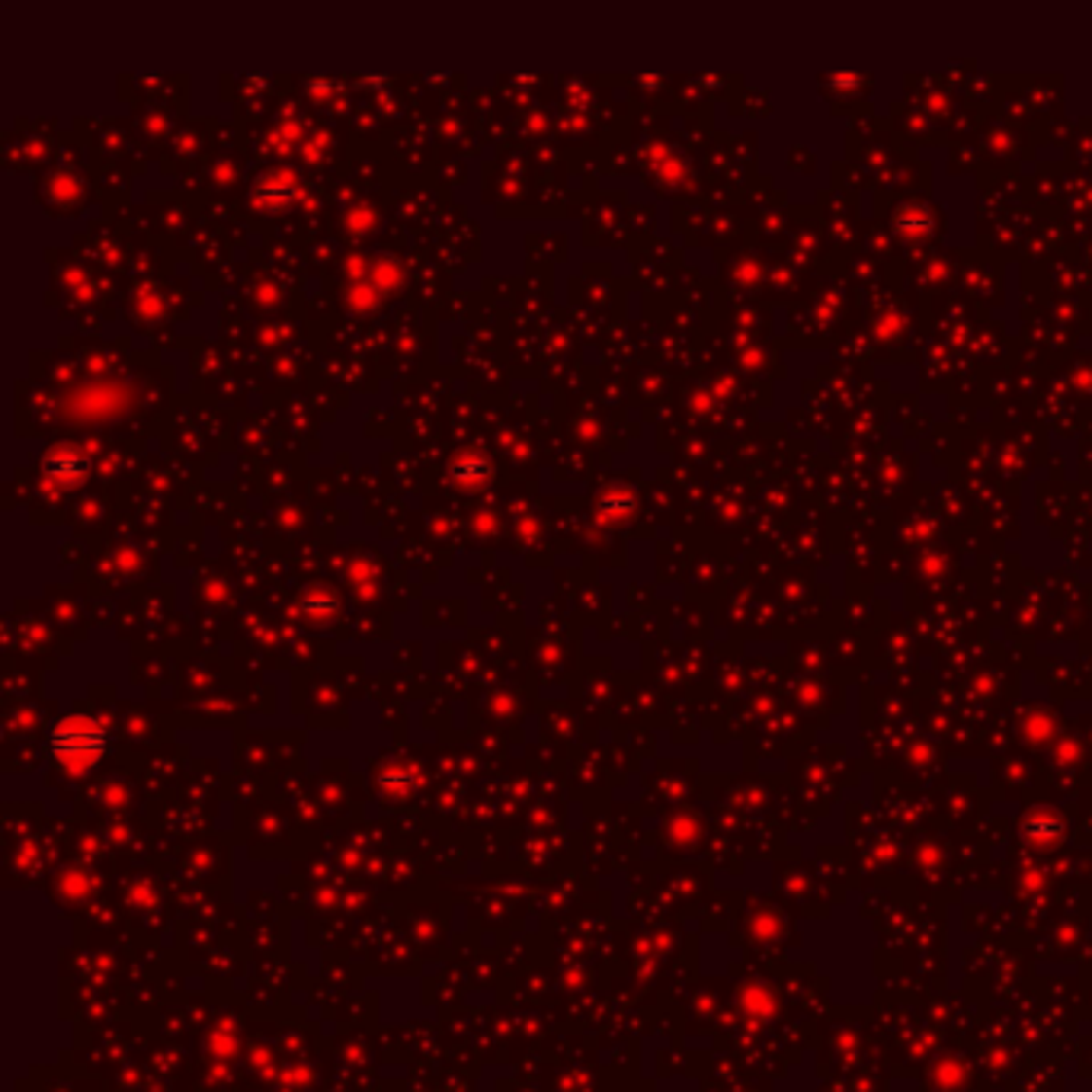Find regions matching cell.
Here are the masks:
<instances>
[{
	"instance_id": "277c9868",
	"label": "cell",
	"mask_w": 1092,
	"mask_h": 1092,
	"mask_svg": "<svg viewBox=\"0 0 1092 1092\" xmlns=\"http://www.w3.org/2000/svg\"><path fill=\"white\" fill-rule=\"evenodd\" d=\"M830 84H833V87H843V91H849V87H858V74H833V77H830Z\"/></svg>"
},
{
	"instance_id": "6da1fadb",
	"label": "cell",
	"mask_w": 1092,
	"mask_h": 1092,
	"mask_svg": "<svg viewBox=\"0 0 1092 1092\" xmlns=\"http://www.w3.org/2000/svg\"><path fill=\"white\" fill-rule=\"evenodd\" d=\"M49 749L64 769L84 772V769H91L99 756H103L106 731H103V724H96L91 718H64L52 731Z\"/></svg>"
},
{
	"instance_id": "7a4b0ae2",
	"label": "cell",
	"mask_w": 1092,
	"mask_h": 1092,
	"mask_svg": "<svg viewBox=\"0 0 1092 1092\" xmlns=\"http://www.w3.org/2000/svg\"><path fill=\"white\" fill-rule=\"evenodd\" d=\"M46 471H49V478H55L58 484H71L77 478H84L87 461H84V455H77V452H71V449H55L46 458Z\"/></svg>"
},
{
	"instance_id": "3957f363",
	"label": "cell",
	"mask_w": 1092,
	"mask_h": 1092,
	"mask_svg": "<svg viewBox=\"0 0 1092 1092\" xmlns=\"http://www.w3.org/2000/svg\"><path fill=\"white\" fill-rule=\"evenodd\" d=\"M929 225H932L929 208L920 205V202H907V205H900V208H897V215H893V228H897L900 235H913V237H920V235H926V231H929Z\"/></svg>"
}]
</instances>
